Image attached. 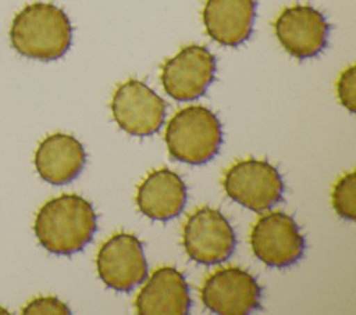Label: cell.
<instances>
[{
	"label": "cell",
	"mask_w": 356,
	"mask_h": 315,
	"mask_svg": "<svg viewBox=\"0 0 356 315\" xmlns=\"http://www.w3.org/2000/svg\"><path fill=\"white\" fill-rule=\"evenodd\" d=\"M97 229L92 203L78 194H61L38 211L33 230L39 244L56 255H72L85 248Z\"/></svg>",
	"instance_id": "1"
},
{
	"label": "cell",
	"mask_w": 356,
	"mask_h": 315,
	"mask_svg": "<svg viewBox=\"0 0 356 315\" xmlns=\"http://www.w3.org/2000/svg\"><path fill=\"white\" fill-rule=\"evenodd\" d=\"M11 46L24 57L53 61L63 57L72 42L68 15L51 3L36 1L24 7L10 28Z\"/></svg>",
	"instance_id": "2"
},
{
	"label": "cell",
	"mask_w": 356,
	"mask_h": 315,
	"mask_svg": "<svg viewBox=\"0 0 356 315\" xmlns=\"http://www.w3.org/2000/svg\"><path fill=\"white\" fill-rule=\"evenodd\" d=\"M164 140L174 160L203 165L218 154L222 144V126L210 108L189 105L177 111L168 121Z\"/></svg>",
	"instance_id": "3"
},
{
	"label": "cell",
	"mask_w": 356,
	"mask_h": 315,
	"mask_svg": "<svg viewBox=\"0 0 356 315\" xmlns=\"http://www.w3.org/2000/svg\"><path fill=\"white\" fill-rule=\"evenodd\" d=\"M227 196L254 212H264L282 200L284 180L268 161L246 158L232 164L224 173Z\"/></svg>",
	"instance_id": "4"
},
{
	"label": "cell",
	"mask_w": 356,
	"mask_h": 315,
	"mask_svg": "<svg viewBox=\"0 0 356 315\" xmlns=\"http://www.w3.org/2000/svg\"><path fill=\"white\" fill-rule=\"evenodd\" d=\"M182 246L186 255L202 265L227 261L236 246L235 232L228 219L216 208H196L182 228Z\"/></svg>",
	"instance_id": "5"
},
{
	"label": "cell",
	"mask_w": 356,
	"mask_h": 315,
	"mask_svg": "<svg viewBox=\"0 0 356 315\" xmlns=\"http://www.w3.org/2000/svg\"><path fill=\"white\" fill-rule=\"evenodd\" d=\"M250 246L256 258L267 266L288 268L303 257L306 240L291 215L273 211L253 225Z\"/></svg>",
	"instance_id": "6"
},
{
	"label": "cell",
	"mask_w": 356,
	"mask_h": 315,
	"mask_svg": "<svg viewBox=\"0 0 356 315\" xmlns=\"http://www.w3.org/2000/svg\"><path fill=\"white\" fill-rule=\"evenodd\" d=\"M216 71L217 61L210 50L200 44H189L164 61L160 80L170 97L177 101H191L206 93Z\"/></svg>",
	"instance_id": "7"
},
{
	"label": "cell",
	"mask_w": 356,
	"mask_h": 315,
	"mask_svg": "<svg viewBox=\"0 0 356 315\" xmlns=\"http://www.w3.org/2000/svg\"><path fill=\"white\" fill-rule=\"evenodd\" d=\"M111 114L117 125L134 136L156 133L165 119V101L139 79L120 83L111 97Z\"/></svg>",
	"instance_id": "8"
},
{
	"label": "cell",
	"mask_w": 356,
	"mask_h": 315,
	"mask_svg": "<svg viewBox=\"0 0 356 315\" xmlns=\"http://www.w3.org/2000/svg\"><path fill=\"white\" fill-rule=\"evenodd\" d=\"M100 280L115 291H131L147 276V262L140 240L127 232L108 237L96 255Z\"/></svg>",
	"instance_id": "9"
},
{
	"label": "cell",
	"mask_w": 356,
	"mask_h": 315,
	"mask_svg": "<svg viewBox=\"0 0 356 315\" xmlns=\"http://www.w3.org/2000/svg\"><path fill=\"white\" fill-rule=\"evenodd\" d=\"M204 307L218 315H246L260 308L261 287L248 271L227 266L210 273L200 289Z\"/></svg>",
	"instance_id": "10"
},
{
	"label": "cell",
	"mask_w": 356,
	"mask_h": 315,
	"mask_svg": "<svg viewBox=\"0 0 356 315\" xmlns=\"http://www.w3.org/2000/svg\"><path fill=\"white\" fill-rule=\"evenodd\" d=\"M274 32L285 51L299 60L318 56L328 42L330 24L310 6H292L274 21Z\"/></svg>",
	"instance_id": "11"
},
{
	"label": "cell",
	"mask_w": 356,
	"mask_h": 315,
	"mask_svg": "<svg viewBox=\"0 0 356 315\" xmlns=\"http://www.w3.org/2000/svg\"><path fill=\"white\" fill-rule=\"evenodd\" d=\"M135 308L139 315H186L191 309L185 276L174 266H160L140 287Z\"/></svg>",
	"instance_id": "12"
},
{
	"label": "cell",
	"mask_w": 356,
	"mask_h": 315,
	"mask_svg": "<svg viewBox=\"0 0 356 315\" xmlns=\"http://www.w3.org/2000/svg\"><path fill=\"white\" fill-rule=\"evenodd\" d=\"M186 197V185L181 176L168 168H160L149 172L139 183L136 205L149 219L165 222L182 212Z\"/></svg>",
	"instance_id": "13"
},
{
	"label": "cell",
	"mask_w": 356,
	"mask_h": 315,
	"mask_svg": "<svg viewBox=\"0 0 356 315\" xmlns=\"http://www.w3.org/2000/svg\"><path fill=\"white\" fill-rule=\"evenodd\" d=\"M202 18L206 33L218 44L235 47L245 43L256 19L254 0H206Z\"/></svg>",
	"instance_id": "14"
},
{
	"label": "cell",
	"mask_w": 356,
	"mask_h": 315,
	"mask_svg": "<svg viewBox=\"0 0 356 315\" xmlns=\"http://www.w3.org/2000/svg\"><path fill=\"white\" fill-rule=\"evenodd\" d=\"M86 164L82 143L67 133L46 136L35 153V167L39 176L50 185L61 186L72 182Z\"/></svg>",
	"instance_id": "15"
},
{
	"label": "cell",
	"mask_w": 356,
	"mask_h": 315,
	"mask_svg": "<svg viewBox=\"0 0 356 315\" xmlns=\"http://www.w3.org/2000/svg\"><path fill=\"white\" fill-rule=\"evenodd\" d=\"M332 207L335 212L346 221L356 219V175L355 172L343 173L332 189Z\"/></svg>",
	"instance_id": "16"
},
{
	"label": "cell",
	"mask_w": 356,
	"mask_h": 315,
	"mask_svg": "<svg viewBox=\"0 0 356 315\" xmlns=\"http://www.w3.org/2000/svg\"><path fill=\"white\" fill-rule=\"evenodd\" d=\"M337 94L339 103L349 111L356 110V74L355 65H349L342 71L337 82Z\"/></svg>",
	"instance_id": "17"
},
{
	"label": "cell",
	"mask_w": 356,
	"mask_h": 315,
	"mask_svg": "<svg viewBox=\"0 0 356 315\" xmlns=\"http://www.w3.org/2000/svg\"><path fill=\"white\" fill-rule=\"evenodd\" d=\"M24 315H70L71 311L65 303L54 296L36 297L22 308Z\"/></svg>",
	"instance_id": "18"
}]
</instances>
